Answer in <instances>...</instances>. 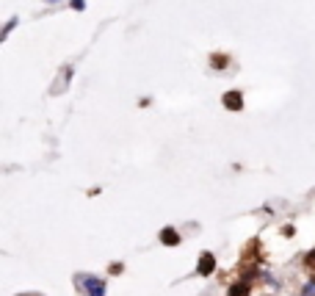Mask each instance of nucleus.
<instances>
[{
	"mask_svg": "<svg viewBox=\"0 0 315 296\" xmlns=\"http://www.w3.org/2000/svg\"><path fill=\"white\" fill-rule=\"evenodd\" d=\"M50 3H55V0H50Z\"/></svg>",
	"mask_w": 315,
	"mask_h": 296,
	"instance_id": "obj_9",
	"label": "nucleus"
},
{
	"mask_svg": "<svg viewBox=\"0 0 315 296\" xmlns=\"http://www.w3.org/2000/svg\"><path fill=\"white\" fill-rule=\"evenodd\" d=\"M72 8H77V12H80V8H83V0H72Z\"/></svg>",
	"mask_w": 315,
	"mask_h": 296,
	"instance_id": "obj_8",
	"label": "nucleus"
},
{
	"mask_svg": "<svg viewBox=\"0 0 315 296\" xmlns=\"http://www.w3.org/2000/svg\"><path fill=\"white\" fill-rule=\"evenodd\" d=\"M224 106L230 108V111H241V108H244V97H241V92H227L224 94Z\"/></svg>",
	"mask_w": 315,
	"mask_h": 296,
	"instance_id": "obj_3",
	"label": "nucleus"
},
{
	"mask_svg": "<svg viewBox=\"0 0 315 296\" xmlns=\"http://www.w3.org/2000/svg\"><path fill=\"white\" fill-rule=\"evenodd\" d=\"M77 285L86 290L89 296H105V282L97 277H86V274H77Z\"/></svg>",
	"mask_w": 315,
	"mask_h": 296,
	"instance_id": "obj_1",
	"label": "nucleus"
},
{
	"mask_svg": "<svg viewBox=\"0 0 315 296\" xmlns=\"http://www.w3.org/2000/svg\"><path fill=\"white\" fill-rule=\"evenodd\" d=\"M210 64H213V66H227V58H224V56H213Z\"/></svg>",
	"mask_w": 315,
	"mask_h": 296,
	"instance_id": "obj_7",
	"label": "nucleus"
},
{
	"mask_svg": "<svg viewBox=\"0 0 315 296\" xmlns=\"http://www.w3.org/2000/svg\"><path fill=\"white\" fill-rule=\"evenodd\" d=\"M161 244H166V246H177V244H180V236L172 230V227H166V230L161 232Z\"/></svg>",
	"mask_w": 315,
	"mask_h": 296,
	"instance_id": "obj_4",
	"label": "nucleus"
},
{
	"mask_svg": "<svg viewBox=\"0 0 315 296\" xmlns=\"http://www.w3.org/2000/svg\"><path fill=\"white\" fill-rule=\"evenodd\" d=\"M304 272L310 274V280H315V249L310 255H304Z\"/></svg>",
	"mask_w": 315,
	"mask_h": 296,
	"instance_id": "obj_5",
	"label": "nucleus"
},
{
	"mask_svg": "<svg viewBox=\"0 0 315 296\" xmlns=\"http://www.w3.org/2000/svg\"><path fill=\"white\" fill-rule=\"evenodd\" d=\"M246 294H249V285H246V282L235 285V288L230 290V296H246Z\"/></svg>",
	"mask_w": 315,
	"mask_h": 296,
	"instance_id": "obj_6",
	"label": "nucleus"
},
{
	"mask_svg": "<svg viewBox=\"0 0 315 296\" xmlns=\"http://www.w3.org/2000/svg\"><path fill=\"white\" fill-rule=\"evenodd\" d=\"M213 268H216V258L210 255V252H205V255L199 258V266H196V272L202 274V277H208V274H213Z\"/></svg>",
	"mask_w": 315,
	"mask_h": 296,
	"instance_id": "obj_2",
	"label": "nucleus"
}]
</instances>
